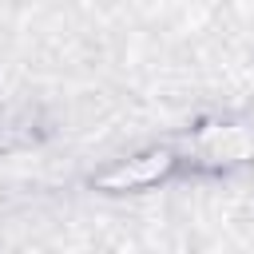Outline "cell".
<instances>
[{"instance_id": "6da1fadb", "label": "cell", "mask_w": 254, "mask_h": 254, "mask_svg": "<svg viewBox=\"0 0 254 254\" xmlns=\"http://www.w3.org/2000/svg\"><path fill=\"white\" fill-rule=\"evenodd\" d=\"M167 167V155H151V163L143 167H131V171H123V175H111L107 179V187H123V183H139V179H147V175H155V171H163Z\"/></svg>"}]
</instances>
